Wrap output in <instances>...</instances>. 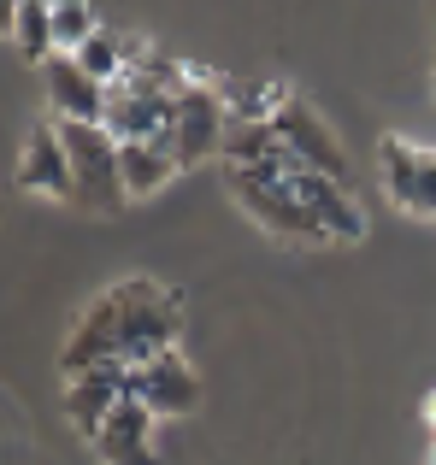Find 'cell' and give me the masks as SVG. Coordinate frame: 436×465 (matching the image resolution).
<instances>
[{
  "label": "cell",
  "instance_id": "277c9868",
  "mask_svg": "<svg viewBox=\"0 0 436 465\" xmlns=\"http://www.w3.org/2000/svg\"><path fill=\"white\" fill-rule=\"evenodd\" d=\"M224 136H230L224 83H189V89L177 94V124H172L177 165L195 171V165H207V159H224Z\"/></svg>",
  "mask_w": 436,
  "mask_h": 465
},
{
  "label": "cell",
  "instance_id": "ac0fdd59",
  "mask_svg": "<svg viewBox=\"0 0 436 465\" xmlns=\"http://www.w3.org/2000/svg\"><path fill=\"white\" fill-rule=\"evenodd\" d=\"M101 30V18H94V6L89 0H71V6H54V42H59V54H77L89 35Z\"/></svg>",
  "mask_w": 436,
  "mask_h": 465
},
{
  "label": "cell",
  "instance_id": "52a82bcc",
  "mask_svg": "<svg viewBox=\"0 0 436 465\" xmlns=\"http://www.w3.org/2000/svg\"><path fill=\"white\" fill-rule=\"evenodd\" d=\"M124 401H142L154 419H183V412L201 407V377L183 353H160V360L124 371Z\"/></svg>",
  "mask_w": 436,
  "mask_h": 465
},
{
  "label": "cell",
  "instance_id": "d6986e66",
  "mask_svg": "<svg viewBox=\"0 0 436 465\" xmlns=\"http://www.w3.org/2000/svg\"><path fill=\"white\" fill-rule=\"evenodd\" d=\"M431 94H436V65H431Z\"/></svg>",
  "mask_w": 436,
  "mask_h": 465
},
{
  "label": "cell",
  "instance_id": "5bb4252c",
  "mask_svg": "<svg viewBox=\"0 0 436 465\" xmlns=\"http://www.w3.org/2000/svg\"><path fill=\"white\" fill-rule=\"evenodd\" d=\"M118 159H124V189H130V201L160 194L165 183L183 171V165H177L172 136H160V142H118Z\"/></svg>",
  "mask_w": 436,
  "mask_h": 465
},
{
  "label": "cell",
  "instance_id": "7a4b0ae2",
  "mask_svg": "<svg viewBox=\"0 0 436 465\" xmlns=\"http://www.w3.org/2000/svg\"><path fill=\"white\" fill-rule=\"evenodd\" d=\"M224 189H230V201H236L260 230H272V236L307 242V248L331 242L319 230V218L307 213V201L295 194V177H283L277 165H236V171H224Z\"/></svg>",
  "mask_w": 436,
  "mask_h": 465
},
{
  "label": "cell",
  "instance_id": "9c48e42d",
  "mask_svg": "<svg viewBox=\"0 0 436 465\" xmlns=\"http://www.w3.org/2000/svg\"><path fill=\"white\" fill-rule=\"evenodd\" d=\"M18 183L30 194H47V201H71L77 206V171H71V148L59 136V124H35L18 148Z\"/></svg>",
  "mask_w": 436,
  "mask_h": 465
},
{
  "label": "cell",
  "instance_id": "3957f363",
  "mask_svg": "<svg viewBox=\"0 0 436 465\" xmlns=\"http://www.w3.org/2000/svg\"><path fill=\"white\" fill-rule=\"evenodd\" d=\"M59 136L71 148V171H77V206L113 218L130 206V189H124V159H118V136L106 124H71L59 118Z\"/></svg>",
  "mask_w": 436,
  "mask_h": 465
},
{
  "label": "cell",
  "instance_id": "8fae6325",
  "mask_svg": "<svg viewBox=\"0 0 436 465\" xmlns=\"http://www.w3.org/2000/svg\"><path fill=\"white\" fill-rule=\"evenodd\" d=\"M295 194L307 201V213L319 218V230L331 242H360L366 236V213H360V201L348 194V183L324 177V171H295Z\"/></svg>",
  "mask_w": 436,
  "mask_h": 465
},
{
  "label": "cell",
  "instance_id": "2e32d148",
  "mask_svg": "<svg viewBox=\"0 0 436 465\" xmlns=\"http://www.w3.org/2000/svg\"><path fill=\"white\" fill-rule=\"evenodd\" d=\"M6 30H12L18 54L30 59L35 71L59 54V42H54V6H47V0H12V24H6Z\"/></svg>",
  "mask_w": 436,
  "mask_h": 465
},
{
  "label": "cell",
  "instance_id": "6da1fadb",
  "mask_svg": "<svg viewBox=\"0 0 436 465\" xmlns=\"http://www.w3.org/2000/svg\"><path fill=\"white\" fill-rule=\"evenodd\" d=\"M177 330H183V301L160 277H118L77 312L65 348H59V371L77 377L101 371V365L136 371V365L177 348Z\"/></svg>",
  "mask_w": 436,
  "mask_h": 465
},
{
  "label": "cell",
  "instance_id": "9a60e30c",
  "mask_svg": "<svg viewBox=\"0 0 436 465\" xmlns=\"http://www.w3.org/2000/svg\"><path fill=\"white\" fill-rule=\"evenodd\" d=\"M295 101L289 83H265V77H242L224 83V106H230V124H272L283 106Z\"/></svg>",
  "mask_w": 436,
  "mask_h": 465
},
{
  "label": "cell",
  "instance_id": "30bf717a",
  "mask_svg": "<svg viewBox=\"0 0 436 465\" xmlns=\"http://www.w3.org/2000/svg\"><path fill=\"white\" fill-rule=\"evenodd\" d=\"M42 89H47V106L71 124H101L106 118V83H94L71 54H54L42 65Z\"/></svg>",
  "mask_w": 436,
  "mask_h": 465
},
{
  "label": "cell",
  "instance_id": "7c38bea8",
  "mask_svg": "<svg viewBox=\"0 0 436 465\" xmlns=\"http://www.w3.org/2000/svg\"><path fill=\"white\" fill-rule=\"evenodd\" d=\"M124 401V371L118 365H101V371H77L65 377V419L83 442L101 436V424L113 419V407Z\"/></svg>",
  "mask_w": 436,
  "mask_h": 465
},
{
  "label": "cell",
  "instance_id": "8992f818",
  "mask_svg": "<svg viewBox=\"0 0 436 465\" xmlns=\"http://www.w3.org/2000/svg\"><path fill=\"white\" fill-rule=\"evenodd\" d=\"M101 124L113 130L118 142H160V136H172V124H177V94L154 89V83H142V77L124 71V77L106 89V118Z\"/></svg>",
  "mask_w": 436,
  "mask_h": 465
},
{
  "label": "cell",
  "instance_id": "ba28073f",
  "mask_svg": "<svg viewBox=\"0 0 436 465\" xmlns=\"http://www.w3.org/2000/svg\"><path fill=\"white\" fill-rule=\"evenodd\" d=\"M272 130L283 136V148L295 153L307 171H324V177H336V183H348V177H354V171H348V153H342V142H336V130L324 124V118L312 113V106L301 101V94H295V101H289L283 113L272 118Z\"/></svg>",
  "mask_w": 436,
  "mask_h": 465
},
{
  "label": "cell",
  "instance_id": "5b68a950",
  "mask_svg": "<svg viewBox=\"0 0 436 465\" xmlns=\"http://www.w3.org/2000/svg\"><path fill=\"white\" fill-rule=\"evenodd\" d=\"M378 177H383V194L407 218H436V148L407 142V136H383L378 142Z\"/></svg>",
  "mask_w": 436,
  "mask_h": 465
},
{
  "label": "cell",
  "instance_id": "4fadbf2b",
  "mask_svg": "<svg viewBox=\"0 0 436 465\" xmlns=\"http://www.w3.org/2000/svg\"><path fill=\"white\" fill-rule=\"evenodd\" d=\"M154 424L160 419H154L142 401H118L113 419L94 436V448H101L106 465H154Z\"/></svg>",
  "mask_w": 436,
  "mask_h": 465
},
{
  "label": "cell",
  "instance_id": "e0dca14e",
  "mask_svg": "<svg viewBox=\"0 0 436 465\" xmlns=\"http://www.w3.org/2000/svg\"><path fill=\"white\" fill-rule=\"evenodd\" d=\"M71 59H77V65L89 71L94 83H106V89H113V83L130 71V47H124V35H118V30H106V24H101V30H94L89 42H83L77 54H71Z\"/></svg>",
  "mask_w": 436,
  "mask_h": 465
},
{
  "label": "cell",
  "instance_id": "ffe728a7",
  "mask_svg": "<svg viewBox=\"0 0 436 465\" xmlns=\"http://www.w3.org/2000/svg\"><path fill=\"white\" fill-rule=\"evenodd\" d=\"M47 6H71V0H47Z\"/></svg>",
  "mask_w": 436,
  "mask_h": 465
}]
</instances>
